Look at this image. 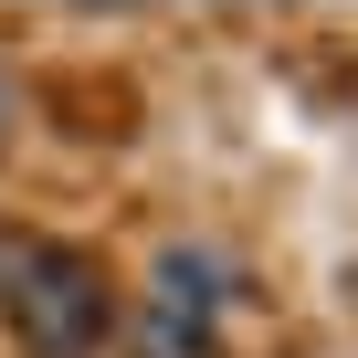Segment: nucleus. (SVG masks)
I'll return each mask as SVG.
<instances>
[{
    "label": "nucleus",
    "mask_w": 358,
    "mask_h": 358,
    "mask_svg": "<svg viewBox=\"0 0 358 358\" xmlns=\"http://www.w3.org/2000/svg\"><path fill=\"white\" fill-rule=\"evenodd\" d=\"M0 337H11L22 358H106V337H116V274H106V253H85L64 232L0 222Z\"/></svg>",
    "instance_id": "nucleus-1"
},
{
    "label": "nucleus",
    "mask_w": 358,
    "mask_h": 358,
    "mask_svg": "<svg viewBox=\"0 0 358 358\" xmlns=\"http://www.w3.org/2000/svg\"><path fill=\"white\" fill-rule=\"evenodd\" d=\"M11 137H22V95L0 85V148H11Z\"/></svg>",
    "instance_id": "nucleus-3"
},
{
    "label": "nucleus",
    "mask_w": 358,
    "mask_h": 358,
    "mask_svg": "<svg viewBox=\"0 0 358 358\" xmlns=\"http://www.w3.org/2000/svg\"><path fill=\"white\" fill-rule=\"evenodd\" d=\"M222 306H232L222 264L190 253V243H169L158 274H148V316H137L127 358H222Z\"/></svg>",
    "instance_id": "nucleus-2"
}]
</instances>
